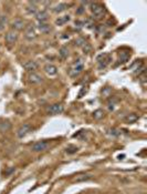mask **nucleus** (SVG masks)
I'll return each instance as SVG.
<instances>
[{"mask_svg": "<svg viewBox=\"0 0 147 194\" xmlns=\"http://www.w3.org/2000/svg\"><path fill=\"white\" fill-rule=\"evenodd\" d=\"M91 11H92V13H93L95 17L100 18L102 17L103 13L105 12V8H104L102 5L95 2V3H92V5H91Z\"/></svg>", "mask_w": 147, "mask_h": 194, "instance_id": "f257e3e1", "label": "nucleus"}, {"mask_svg": "<svg viewBox=\"0 0 147 194\" xmlns=\"http://www.w3.org/2000/svg\"><path fill=\"white\" fill-rule=\"evenodd\" d=\"M64 110V107L61 104V103H55V104H52L48 109V113L52 114V115H55V114H60L62 113Z\"/></svg>", "mask_w": 147, "mask_h": 194, "instance_id": "f03ea898", "label": "nucleus"}, {"mask_svg": "<svg viewBox=\"0 0 147 194\" xmlns=\"http://www.w3.org/2000/svg\"><path fill=\"white\" fill-rule=\"evenodd\" d=\"M48 146H49V143H48V142H45V141H39V142L33 144L31 150H32L33 152H41V151L47 150Z\"/></svg>", "mask_w": 147, "mask_h": 194, "instance_id": "7ed1b4c3", "label": "nucleus"}, {"mask_svg": "<svg viewBox=\"0 0 147 194\" xmlns=\"http://www.w3.org/2000/svg\"><path fill=\"white\" fill-rule=\"evenodd\" d=\"M29 132H31V126H30L29 123H25V124H23V126H21V127L19 128V130H18V132H17V135H18L19 138H23V136H25Z\"/></svg>", "mask_w": 147, "mask_h": 194, "instance_id": "20e7f679", "label": "nucleus"}, {"mask_svg": "<svg viewBox=\"0 0 147 194\" xmlns=\"http://www.w3.org/2000/svg\"><path fill=\"white\" fill-rule=\"evenodd\" d=\"M81 60H79V62H76L75 63V66H74V68L70 71V75H71V77H76L79 73H81L82 70H83V68H84V66H83V63L82 62H80Z\"/></svg>", "mask_w": 147, "mask_h": 194, "instance_id": "39448f33", "label": "nucleus"}, {"mask_svg": "<svg viewBox=\"0 0 147 194\" xmlns=\"http://www.w3.org/2000/svg\"><path fill=\"white\" fill-rule=\"evenodd\" d=\"M39 67V64L35 62V61H32V60H30V61H27L23 63V68H25L27 71H34V70H37Z\"/></svg>", "mask_w": 147, "mask_h": 194, "instance_id": "423d86ee", "label": "nucleus"}, {"mask_svg": "<svg viewBox=\"0 0 147 194\" xmlns=\"http://www.w3.org/2000/svg\"><path fill=\"white\" fill-rule=\"evenodd\" d=\"M25 37V39H28V40H32V39H34V38L37 37V34H35V31H34V28H33V26H29V27L27 28Z\"/></svg>", "mask_w": 147, "mask_h": 194, "instance_id": "0eeeda50", "label": "nucleus"}, {"mask_svg": "<svg viewBox=\"0 0 147 194\" xmlns=\"http://www.w3.org/2000/svg\"><path fill=\"white\" fill-rule=\"evenodd\" d=\"M35 18H37V20L38 21H40V22H44V21H47L48 20V12L47 11H44V10H41V11H37V13H35Z\"/></svg>", "mask_w": 147, "mask_h": 194, "instance_id": "6e6552de", "label": "nucleus"}, {"mask_svg": "<svg viewBox=\"0 0 147 194\" xmlns=\"http://www.w3.org/2000/svg\"><path fill=\"white\" fill-rule=\"evenodd\" d=\"M17 39H18V34H17L15 31H9L8 34H6V41L8 43H10V44L16 42Z\"/></svg>", "mask_w": 147, "mask_h": 194, "instance_id": "1a4fd4ad", "label": "nucleus"}, {"mask_svg": "<svg viewBox=\"0 0 147 194\" xmlns=\"http://www.w3.org/2000/svg\"><path fill=\"white\" fill-rule=\"evenodd\" d=\"M44 70H45V72L49 75V76H55L57 73V68L54 66V64H47L45 67H44Z\"/></svg>", "mask_w": 147, "mask_h": 194, "instance_id": "9d476101", "label": "nucleus"}, {"mask_svg": "<svg viewBox=\"0 0 147 194\" xmlns=\"http://www.w3.org/2000/svg\"><path fill=\"white\" fill-rule=\"evenodd\" d=\"M29 81L31 83H41L42 82V77L39 76L38 73H31L29 76Z\"/></svg>", "mask_w": 147, "mask_h": 194, "instance_id": "9b49d317", "label": "nucleus"}, {"mask_svg": "<svg viewBox=\"0 0 147 194\" xmlns=\"http://www.w3.org/2000/svg\"><path fill=\"white\" fill-rule=\"evenodd\" d=\"M13 29H16V30H22L23 29V27H25V22L22 21V20H15L13 22H12V26H11Z\"/></svg>", "mask_w": 147, "mask_h": 194, "instance_id": "f8f14e48", "label": "nucleus"}, {"mask_svg": "<svg viewBox=\"0 0 147 194\" xmlns=\"http://www.w3.org/2000/svg\"><path fill=\"white\" fill-rule=\"evenodd\" d=\"M69 20H70V16H62V17H59L57 20H55V25L63 26L64 23H66Z\"/></svg>", "mask_w": 147, "mask_h": 194, "instance_id": "ddd939ff", "label": "nucleus"}, {"mask_svg": "<svg viewBox=\"0 0 147 194\" xmlns=\"http://www.w3.org/2000/svg\"><path fill=\"white\" fill-rule=\"evenodd\" d=\"M137 119H138V117H137L135 113H131V114H128L126 118L124 119V121H125L126 123H134V122L137 121Z\"/></svg>", "mask_w": 147, "mask_h": 194, "instance_id": "4468645a", "label": "nucleus"}, {"mask_svg": "<svg viewBox=\"0 0 147 194\" xmlns=\"http://www.w3.org/2000/svg\"><path fill=\"white\" fill-rule=\"evenodd\" d=\"M66 8H67V6H66L65 3H59V5H57V6L53 8V11H54L55 13H60V12L66 10Z\"/></svg>", "mask_w": 147, "mask_h": 194, "instance_id": "2eb2a0df", "label": "nucleus"}, {"mask_svg": "<svg viewBox=\"0 0 147 194\" xmlns=\"http://www.w3.org/2000/svg\"><path fill=\"white\" fill-rule=\"evenodd\" d=\"M103 117H104V111L103 110L98 109L93 112V118L95 120H101V119H103Z\"/></svg>", "mask_w": 147, "mask_h": 194, "instance_id": "dca6fc26", "label": "nucleus"}, {"mask_svg": "<svg viewBox=\"0 0 147 194\" xmlns=\"http://www.w3.org/2000/svg\"><path fill=\"white\" fill-rule=\"evenodd\" d=\"M38 29L40 30L41 32H49L50 31V26L47 25V23H44V22H40V25L38 26Z\"/></svg>", "mask_w": 147, "mask_h": 194, "instance_id": "f3484780", "label": "nucleus"}, {"mask_svg": "<svg viewBox=\"0 0 147 194\" xmlns=\"http://www.w3.org/2000/svg\"><path fill=\"white\" fill-rule=\"evenodd\" d=\"M59 54L61 56V58H62V59L67 58V56H69V50H67V48H65V47L60 48V50H59Z\"/></svg>", "mask_w": 147, "mask_h": 194, "instance_id": "a211bd4d", "label": "nucleus"}, {"mask_svg": "<svg viewBox=\"0 0 147 194\" xmlns=\"http://www.w3.org/2000/svg\"><path fill=\"white\" fill-rule=\"evenodd\" d=\"M92 175H89V174H82V175H79V177H76V179L74 180L75 182H83V181H88V180H90Z\"/></svg>", "mask_w": 147, "mask_h": 194, "instance_id": "6ab92c4d", "label": "nucleus"}, {"mask_svg": "<svg viewBox=\"0 0 147 194\" xmlns=\"http://www.w3.org/2000/svg\"><path fill=\"white\" fill-rule=\"evenodd\" d=\"M78 151H79V148L75 146V145H69V146L66 148V153H69V154H74V153H76Z\"/></svg>", "mask_w": 147, "mask_h": 194, "instance_id": "aec40b11", "label": "nucleus"}, {"mask_svg": "<svg viewBox=\"0 0 147 194\" xmlns=\"http://www.w3.org/2000/svg\"><path fill=\"white\" fill-rule=\"evenodd\" d=\"M130 53L128 52H122L121 54H120V61L121 62H126L127 60L130 59Z\"/></svg>", "mask_w": 147, "mask_h": 194, "instance_id": "412c9836", "label": "nucleus"}, {"mask_svg": "<svg viewBox=\"0 0 147 194\" xmlns=\"http://www.w3.org/2000/svg\"><path fill=\"white\" fill-rule=\"evenodd\" d=\"M11 128V124L9 122H1L0 123V130L1 131H7Z\"/></svg>", "mask_w": 147, "mask_h": 194, "instance_id": "4be33fe9", "label": "nucleus"}, {"mask_svg": "<svg viewBox=\"0 0 147 194\" xmlns=\"http://www.w3.org/2000/svg\"><path fill=\"white\" fill-rule=\"evenodd\" d=\"M27 11L29 12V13H33V15H35L37 13V7H34V6H30V7H28L27 8Z\"/></svg>", "mask_w": 147, "mask_h": 194, "instance_id": "5701e85b", "label": "nucleus"}, {"mask_svg": "<svg viewBox=\"0 0 147 194\" xmlns=\"http://www.w3.org/2000/svg\"><path fill=\"white\" fill-rule=\"evenodd\" d=\"M75 43H76L79 47H83V46L85 44V40H84V39H82V38H79V39L75 41Z\"/></svg>", "mask_w": 147, "mask_h": 194, "instance_id": "b1692460", "label": "nucleus"}, {"mask_svg": "<svg viewBox=\"0 0 147 194\" xmlns=\"http://www.w3.org/2000/svg\"><path fill=\"white\" fill-rule=\"evenodd\" d=\"M83 50L85 51L86 53H89V52H90V51H91V47H90V44H89V43H86V42H85V44L83 46Z\"/></svg>", "mask_w": 147, "mask_h": 194, "instance_id": "393cba45", "label": "nucleus"}, {"mask_svg": "<svg viewBox=\"0 0 147 194\" xmlns=\"http://www.w3.org/2000/svg\"><path fill=\"white\" fill-rule=\"evenodd\" d=\"M108 132H110V134H113V135H118V130H115V129H111V130H108Z\"/></svg>", "mask_w": 147, "mask_h": 194, "instance_id": "a878e982", "label": "nucleus"}, {"mask_svg": "<svg viewBox=\"0 0 147 194\" xmlns=\"http://www.w3.org/2000/svg\"><path fill=\"white\" fill-rule=\"evenodd\" d=\"M5 27V18H1L0 19V30H2Z\"/></svg>", "mask_w": 147, "mask_h": 194, "instance_id": "bb28decb", "label": "nucleus"}, {"mask_svg": "<svg viewBox=\"0 0 147 194\" xmlns=\"http://www.w3.org/2000/svg\"><path fill=\"white\" fill-rule=\"evenodd\" d=\"M83 10H84V9H83V7H80V9L76 11V13H78V15H80V13H82V12H83Z\"/></svg>", "mask_w": 147, "mask_h": 194, "instance_id": "cd10ccee", "label": "nucleus"}]
</instances>
